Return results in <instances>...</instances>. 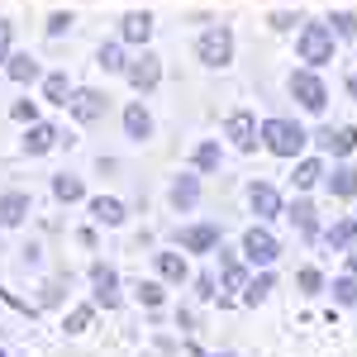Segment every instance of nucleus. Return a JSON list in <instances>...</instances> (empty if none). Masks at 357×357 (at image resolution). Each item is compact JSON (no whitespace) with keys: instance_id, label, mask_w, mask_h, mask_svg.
Wrapping results in <instances>:
<instances>
[{"instance_id":"79ce46f5","label":"nucleus","mask_w":357,"mask_h":357,"mask_svg":"<svg viewBox=\"0 0 357 357\" xmlns=\"http://www.w3.org/2000/svg\"><path fill=\"white\" fill-rule=\"evenodd\" d=\"M215 357H234V353H215Z\"/></svg>"},{"instance_id":"0eeeda50","label":"nucleus","mask_w":357,"mask_h":357,"mask_svg":"<svg viewBox=\"0 0 357 357\" xmlns=\"http://www.w3.org/2000/svg\"><path fill=\"white\" fill-rule=\"evenodd\" d=\"M124 77H129V86H134V91H153V86L162 82V57L143 48V53L129 62V72H124Z\"/></svg>"},{"instance_id":"72a5a7b5","label":"nucleus","mask_w":357,"mask_h":357,"mask_svg":"<svg viewBox=\"0 0 357 357\" xmlns=\"http://www.w3.org/2000/svg\"><path fill=\"white\" fill-rule=\"evenodd\" d=\"M296 281H301V291H305V296L324 291V272H319V267H301V272H296Z\"/></svg>"},{"instance_id":"423d86ee","label":"nucleus","mask_w":357,"mask_h":357,"mask_svg":"<svg viewBox=\"0 0 357 357\" xmlns=\"http://www.w3.org/2000/svg\"><path fill=\"white\" fill-rule=\"evenodd\" d=\"M224 138H229L234 148L252 153V148L262 143V124H257V114H252V110H234L229 119H224Z\"/></svg>"},{"instance_id":"c756f323","label":"nucleus","mask_w":357,"mask_h":357,"mask_svg":"<svg viewBox=\"0 0 357 357\" xmlns=\"http://www.w3.org/2000/svg\"><path fill=\"white\" fill-rule=\"evenodd\" d=\"M329 29H333V38H357V15L353 10H333Z\"/></svg>"},{"instance_id":"9b49d317","label":"nucleus","mask_w":357,"mask_h":357,"mask_svg":"<svg viewBox=\"0 0 357 357\" xmlns=\"http://www.w3.org/2000/svg\"><path fill=\"white\" fill-rule=\"evenodd\" d=\"M91 281H96V305H105V310H114L119 305V276H114V267H105V262H96L91 267Z\"/></svg>"},{"instance_id":"a878e982","label":"nucleus","mask_w":357,"mask_h":357,"mask_svg":"<svg viewBox=\"0 0 357 357\" xmlns=\"http://www.w3.org/2000/svg\"><path fill=\"white\" fill-rule=\"evenodd\" d=\"M43 100H53V105H67V100H72L67 72H48V77H43Z\"/></svg>"},{"instance_id":"393cba45","label":"nucleus","mask_w":357,"mask_h":357,"mask_svg":"<svg viewBox=\"0 0 357 357\" xmlns=\"http://www.w3.org/2000/svg\"><path fill=\"white\" fill-rule=\"evenodd\" d=\"M96 62H100L105 72H129V57H124V38H114V43H100Z\"/></svg>"},{"instance_id":"f8f14e48","label":"nucleus","mask_w":357,"mask_h":357,"mask_svg":"<svg viewBox=\"0 0 357 357\" xmlns=\"http://www.w3.org/2000/svg\"><path fill=\"white\" fill-rule=\"evenodd\" d=\"M57 143H62V134H57V124H29V134H24V153L29 158H43V153H53Z\"/></svg>"},{"instance_id":"7ed1b4c3","label":"nucleus","mask_w":357,"mask_h":357,"mask_svg":"<svg viewBox=\"0 0 357 357\" xmlns=\"http://www.w3.org/2000/svg\"><path fill=\"white\" fill-rule=\"evenodd\" d=\"M195 57H200L205 67H229V62H234V29H229V24L200 29V38H195Z\"/></svg>"},{"instance_id":"4be33fe9","label":"nucleus","mask_w":357,"mask_h":357,"mask_svg":"<svg viewBox=\"0 0 357 357\" xmlns=\"http://www.w3.org/2000/svg\"><path fill=\"white\" fill-rule=\"evenodd\" d=\"M91 220L114 229V224H124V205H119L114 195H96V200H91Z\"/></svg>"},{"instance_id":"6ab92c4d","label":"nucleus","mask_w":357,"mask_h":357,"mask_svg":"<svg viewBox=\"0 0 357 357\" xmlns=\"http://www.w3.org/2000/svg\"><path fill=\"white\" fill-rule=\"evenodd\" d=\"M324 243H329L333 252H353L357 248V220H333L329 229H324Z\"/></svg>"},{"instance_id":"a211bd4d","label":"nucleus","mask_w":357,"mask_h":357,"mask_svg":"<svg viewBox=\"0 0 357 357\" xmlns=\"http://www.w3.org/2000/svg\"><path fill=\"white\" fill-rule=\"evenodd\" d=\"M195 200H200V176H191V172H181L176 181H172V205L186 215V210H195Z\"/></svg>"},{"instance_id":"39448f33","label":"nucleus","mask_w":357,"mask_h":357,"mask_svg":"<svg viewBox=\"0 0 357 357\" xmlns=\"http://www.w3.org/2000/svg\"><path fill=\"white\" fill-rule=\"evenodd\" d=\"M276 257H281V243L272 238V229L252 224V229L243 234V262H252V267H272Z\"/></svg>"},{"instance_id":"c9c22d12","label":"nucleus","mask_w":357,"mask_h":357,"mask_svg":"<svg viewBox=\"0 0 357 357\" xmlns=\"http://www.w3.org/2000/svg\"><path fill=\"white\" fill-rule=\"evenodd\" d=\"M138 301L148 305V310H153V305H162V286H153V281H143V286H138Z\"/></svg>"},{"instance_id":"2eb2a0df","label":"nucleus","mask_w":357,"mask_h":357,"mask_svg":"<svg viewBox=\"0 0 357 357\" xmlns=\"http://www.w3.org/2000/svg\"><path fill=\"white\" fill-rule=\"evenodd\" d=\"M119 38H124V43H143V48H148V38H153V15H148V10H134V15H124V24H119Z\"/></svg>"},{"instance_id":"37998d69","label":"nucleus","mask_w":357,"mask_h":357,"mask_svg":"<svg viewBox=\"0 0 357 357\" xmlns=\"http://www.w3.org/2000/svg\"><path fill=\"white\" fill-rule=\"evenodd\" d=\"M353 310H357V305H353Z\"/></svg>"},{"instance_id":"4468645a","label":"nucleus","mask_w":357,"mask_h":357,"mask_svg":"<svg viewBox=\"0 0 357 357\" xmlns=\"http://www.w3.org/2000/svg\"><path fill=\"white\" fill-rule=\"evenodd\" d=\"M324 191L329 195H338V200H357V167H348V162H338L324 176Z\"/></svg>"},{"instance_id":"1a4fd4ad","label":"nucleus","mask_w":357,"mask_h":357,"mask_svg":"<svg viewBox=\"0 0 357 357\" xmlns=\"http://www.w3.org/2000/svg\"><path fill=\"white\" fill-rule=\"evenodd\" d=\"M314 143H319L329 158H348V153L357 148V129H353V124H338V129L329 124V129H319V134H314Z\"/></svg>"},{"instance_id":"7c9ffc66","label":"nucleus","mask_w":357,"mask_h":357,"mask_svg":"<svg viewBox=\"0 0 357 357\" xmlns=\"http://www.w3.org/2000/svg\"><path fill=\"white\" fill-rule=\"evenodd\" d=\"M220 167V143H200L195 148V172H215Z\"/></svg>"},{"instance_id":"f3484780","label":"nucleus","mask_w":357,"mask_h":357,"mask_svg":"<svg viewBox=\"0 0 357 357\" xmlns=\"http://www.w3.org/2000/svg\"><path fill=\"white\" fill-rule=\"evenodd\" d=\"M5 77H10V82H20V86H29V82H43V67H38L29 53H10V62H5Z\"/></svg>"},{"instance_id":"f704fd0d","label":"nucleus","mask_w":357,"mask_h":357,"mask_svg":"<svg viewBox=\"0 0 357 357\" xmlns=\"http://www.w3.org/2000/svg\"><path fill=\"white\" fill-rule=\"evenodd\" d=\"M10 114H15L20 124H33V119H38V105H33V100H15V105H10Z\"/></svg>"},{"instance_id":"6e6552de","label":"nucleus","mask_w":357,"mask_h":357,"mask_svg":"<svg viewBox=\"0 0 357 357\" xmlns=\"http://www.w3.org/2000/svg\"><path fill=\"white\" fill-rule=\"evenodd\" d=\"M248 205H252V215L257 220H276L286 205H281V191H276L272 181H252L248 186Z\"/></svg>"},{"instance_id":"dca6fc26","label":"nucleus","mask_w":357,"mask_h":357,"mask_svg":"<svg viewBox=\"0 0 357 357\" xmlns=\"http://www.w3.org/2000/svg\"><path fill=\"white\" fill-rule=\"evenodd\" d=\"M286 220L296 224V234H301V238H319V210H314L310 200H296V205L286 210Z\"/></svg>"},{"instance_id":"e433bc0d","label":"nucleus","mask_w":357,"mask_h":357,"mask_svg":"<svg viewBox=\"0 0 357 357\" xmlns=\"http://www.w3.org/2000/svg\"><path fill=\"white\" fill-rule=\"evenodd\" d=\"M10 38H15V29L0 20V72H5V62H10Z\"/></svg>"},{"instance_id":"c85d7f7f","label":"nucleus","mask_w":357,"mask_h":357,"mask_svg":"<svg viewBox=\"0 0 357 357\" xmlns=\"http://www.w3.org/2000/svg\"><path fill=\"white\" fill-rule=\"evenodd\" d=\"M158 272L167 281H186V257L181 252H158Z\"/></svg>"},{"instance_id":"ddd939ff","label":"nucleus","mask_w":357,"mask_h":357,"mask_svg":"<svg viewBox=\"0 0 357 357\" xmlns=\"http://www.w3.org/2000/svg\"><path fill=\"white\" fill-rule=\"evenodd\" d=\"M181 248L186 252H215L220 248V224H191V229H181Z\"/></svg>"},{"instance_id":"4c0bfd02","label":"nucleus","mask_w":357,"mask_h":357,"mask_svg":"<svg viewBox=\"0 0 357 357\" xmlns=\"http://www.w3.org/2000/svg\"><path fill=\"white\" fill-rule=\"evenodd\" d=\"M67 29H72V15H53V20H48V38H62Z\"/></svg>"},{"instance_id":"2f4dec72","label":"nucleus","mask_w":357,"mask_h":357,"mask_svg":"<svg viewBox=\"0 0 357 357\" xmlns=\"http://www.w3.org/2000/svg\"><path fill=\"white\" fill-rule=\"evenodd\" d=\"M91 319H96V305H77V310L67 314V333H82V329H91Z\"/></svg>"},{"instance_id":"5701e85b","label":"nucleus","mask_w":357,"mask_h":357,"mask_svg":"<svg viewBox=\"0 0 357 357\" xmlns=\"http://www.w3.org/2000/svg\"><path fill=\"white\" fill-rule=\"evenodd\" d=\"M24 215H29V195L24 191L0 195V224H24Z\"/></svg>"},{"instance_id":"412c9836","label":"nucleus","mask_w":357,"mask_h":357,"mask_svg":"<svg viewBox=\"0 0 357 357\" xmlns=\"http://www.w3.org/2000/svg\"><path fill=\"white\" fill-rule=\"evenodd\" d=\"M324 176H329V172H324V162H319V158H301L291 181H296V191H310V186H319Z\"/></svg>"},{"instance_id":"20e7f679","label":"nucleus","mask_w":357,"mask_h":357,"mask_svg":"<svg viewBox=\"0 0 357 357\" xmlns=\"http://www.w3.org/2000/svg\"><path fill=\"white\" fill-rule=\"evenodd\" d=\"M291 100H301V110L319 114L324 105H329V86H324V77L314 72V67H301V72H291Z\"/></svg>"},{"instance_id":"f03ea898","label":"nucleus","mask_w":357,"mask_h":357,"mask_svg":"<svg viewBox=\"0 0 357 357\" xmlns=\"http://www.w3.org/2000/svg\"><path fill=\"white\" fill-rule=\"evenodd\" d=\"M262 143H267V153H276V158H301L310 134H305L296 119H267L262 124Z\"/></svg>"},{"instance_id":"9d476101","label":"nucleus","mask_w":357,"mask_h":357,"mask_svg":"<svg viewBox=\"0 0 357 357\" xmlns=\"http://www.w3.org/2000/svg\"><path fill=\"white\" fill-rule=\"evenodd\" d=\"M67 110H72V119H77V124H96V119L105 114V96H100V91H72Z\"/></svg>"},{"instance_id":"ea45409f","label":"nucleus","mask_w":357,"mask_h":357,"mask_svg":"<svg viewBox=\"0 0 357 357\" xmlns=\"http://www.w3.org/2000/svg\"><path fill=\"white\" fill-rule=\"evenodd\" d=\"M348 276H357V248L348 252Z\"/></svg>"},{"instance_id":"cd10ccee","label":"nucleus","mask_w":357,"mask_h":357,"mask_svg":"<svg viewBox=\"0 0 357 357\" xmlns=\"http://www.w3.org/2000/svg\"><path fill=\"white\" fill-rule=\"evenodd\" d=\"M53 195H57V200H82V195H86L82 176H72V172H62V176H53Z\"/></svg>"},{"instance_id":"b1692460","label":"nucleus","mask_w":357,"mask_h":357,"mask_svg":"<svg viewBox=\"0 0 357 357\" xmlns=\"http://www.w3.org/2000/svg\"><path fill=\"white\" fill-rule=\"evenodd\" d=\"M220 281L229 286V291H243V286H248V272H243V262H238L234 252H224V248H220Z\"/></svg>"},{"instance_id":"a19ab883","label":"nucleus","mask_w":357,"mask_h":357,"mask_svg":"<svg viewBox=\"0 0 357 357\" xmlns=\"http://www.w3.org/2000/svg\"><path fill=\"white\" fill-rule=\"evenodd\" d=\"M348 91H353V96H357V67H353V72H348Z\"/></svg>"},{"instance_id":"bb28decb","label":"nucleus","mask_w":357,"mask_h":357,"mask_svg":"<svg viewBox=\"0 0 357 357\" xmlns=\"http://www.w3.org/2000/svg\"><path fill=\"white\" fill-rule=\"evenodd\" d=\"M272 286H276V281H272V267H262V272H257V276L243 286V301H248V305L267 301V296H272Z\"/></svg>"},{"instance_id":"473e14b6","label":"nucleus","mask_w":357,"mask_h":357,"mask_svg":"<svg viewBox=\"0 0 357 357\" xmlns=\"http://www.w3.org/2000/svg\"><path fill=\"white\" fill-rule=\"evenodd\" d=\"M333 301L338 305H357V276H338V281H333Z\"/></svg>"},{"instance_id":"aec40b11","label":"nucleus","mask_w":357,"mask_h":357,"mask_svg":"<svg viewBox=\"0 0 357 357\" xmlns=\"http://www.w3.org/2000/svg\"><path fill=\"white\" fill-rule=\"evenodd\" d=\"M124 134L134 138V143H143V138H153V114L143 110V105H124Z\"/></svg>"},{"instance_id":"f257e3e1","label":"nucleus","mask_w":357,"mask_h":357,"mask_svg":"<svg viewBox=\"0 0 357 357\" xmlns=\"http://www.w3.org/2000/svg\"><path fill=\"white\" fill-rule=\"evenodd\" d=\"M333 48H338V38H333L329 24H301V33H296V53H301L305 67H329L333 62Z\"/></svg>"},{"instance_id":"58836bf2","label":"nucleus","mask_w":357,"mask_h":357,"mask_svg":"<svg viewBox=\"0 0 357 357\" xmlns=\"http://www.w3.org/2000/svg\"><path fill=\"white\" fill-rule=\"evenodd\" d=\"M195 296L210 301V296H215V276H200V281H195Z\"/></svg>"}]
</instances>
